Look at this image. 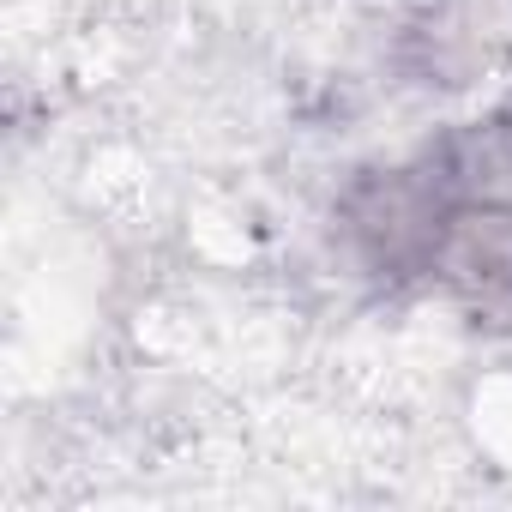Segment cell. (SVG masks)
Here are the masks:
<instances>
[{
    "label": "cell",
    "instance_id": "1",
    "mask_svg": "<svg viewBox=\"0 0 512 512\" xmlns=\"http://www.w3.org/2000/svg\"><path fill=\"white\" fill-rule=\"evenodd\" d=\"M338 247L380 290H428L470 314H512V109L458 121L410 157L356 175Z\"/></svg>",
    "mask_w": 512,
    "mask_h": 512
}]
</instances>
